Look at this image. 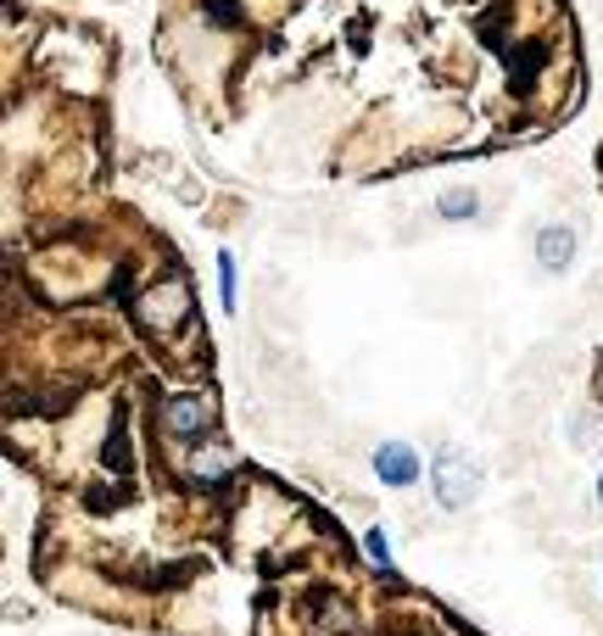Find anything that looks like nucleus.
I'll return each mask as SVG.
<instances>
[{
	"label": "nucleus",
	"instance_id": "f257e3e1",
	"mask_svg": "<svg viewBox=\"0 0 603 636\" xmlns=\"http://www.w3.org/2000/svg\"><path fill=\"white\" fill-rule=\"evenodd\" d=\"M431 492L447 514H463L475 497H481V464L463 453L458 442H442L436 458H431Z\"/></svg>",
	"mask_w": 603,
	"mask_h": 636
},
{
	"label": "nucleus",
	"instance_id": "f03ea898",
	"mask_svg": "<svg viewBox=\"0 0 603 636\" xmlns=\"http://www.w3.org/2000/svg\"><path fill=\"white\" fill-rule=\"evenodd\" d=\"M157 419H162V435H173V442H184V447H202V442H213L218 403L207 397V391H168V397L157 403Z\"/></svg>",
	"mask_w": 603,
	"mask_h": 636
},
{
	"label": "nucleus",
	"instance_id": "7ed1b4c3",
	"mask_svg": "<svg viewBox=\"0 0 603 636\" xmlns=\"http://www.w3.org/2000/svg\"><path fill=\"white\" fill-rule=\"evenodd\" d=\"M369 469H375V480L381 485H391V492H408V485H420V480H431V464H425V453L413 447V442H381L375 447V458H369Z\"/></svg>",
	"mask_w": 603,
	"mask_h": 636
},
{
	"label": "nucleus",
	"instance_id": "20e7f679",
	"mask_svg": "<svg viewBox=\"0 0 603 636\" xmlns=\"http://www.w3.org/2000/svg\"><path fill=\"white\" fill-rule=\"evenodd\" d=\"M576 252H581V235H576L570 224H536L531 257H536V268H542L547 279H565V274L576 268Z\"/></svg>",
	"mask_w": 603,
	"mask_h": 636
},
{
	"label": "nucleus",
	"instance_id": "39448f33",
	"mask_svg": "<svg viewBox=\"0 0 603 636\" xmlns=\"http://www.w3.org/2000/svg\"><path fill=\"white\" fill-rule=\"evenodd\" d=\"M179 469H184V480H191V485H224L229 469H236V458H229L224 447H213V442H202Z\"/></svg>",
	"mask_w": 603,
	"mask_h": 636
},
{
	"label": "nucleus",
	"instance_id": "423d86ee",
	"mask_svg": "<svg viewBox=\"0 0 603 636\" xmlns=\"http://www.w3.org/2000/svg\"><path fill=\"white\" fill-rule=\"evenodd\" d=\"M431 218L436 224H475L481 218V190H447V195H436Z\"/></svg>",
	"mask_w": 603,
	"mask_h": 636
},
{
	"label": "nucleus",
	"instance_id": "0eeeda50",
	"mask_svg": "<svg viewBox=\"0 0 603 636\" xmlns=\"http://www.w3.org/2000/svg\"><path fill=\"white\" fill-rule=\"evenodd\" d=\"M218 302H224V313H236L241 308V279H236V252H218Z\"/></svg>",
	"mask_w": 603,
	"mask_h": 636
},
{
	"label": "nucleus",
	"instance_id": "6e6552de",
	"mask_svg": "<svg viewBox=\"0 0 603 636\" xmlns=\"http://www.w3.org/2000/svg\"><path fill=\"white\" fill-rule=\"evenodd\" d=\"M363 553H369V564L391 569V548H386V530H381V525H369V530H363Z\"/></svg>",
	"mask_w": 603,
	"mask_h": 636
},
{
	"label": "nucleus",
	"instance_id": "1a4fd4ad",
	"mask_svg": "<svg viewBox=\"0 0 603 636\" xmlns=\"http://www.w3.org/2000/svg\"><path fill=\"white\" fill-rule=\"evenodd\" d=\"M592 503H598V514H603V469H598V480H592Z\"/></svg>",
	"mask_w": 603,
	"mask_h": 636
}]
</instances>
